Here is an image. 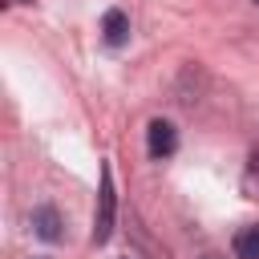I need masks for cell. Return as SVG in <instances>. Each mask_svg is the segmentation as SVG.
Instances as JSON below:
<instances>
[{
  "instance_id": "1",
  "label": "cell",
  "mask_w": 259,
  "mask_h": 259,
  "mask_svg": "<svg viewBox=\"0 0 259 259\" xmlns=\"http://www.w3.org/2000/svg\"><path fill=\"white\" fill-rule=\"evenodd\" d=\"M113 214H117V194H113V170L101 166V190H97V214H93V243H109L113 235Z\"/></svg>"
},
{
  "instance_id": "2",
  "label": "cell",
  "mask_w": 259,
  "mask_h": 259,
  "mask_svg": "<svg viewBox=\"0 0 259 259\" xmlns=\"http://www.w3.org/2000/svg\"><path fill=\"white\" fill-rule=\"evenodd\" d=\"M146 150H150V158H170L174 150H178V130L166 121V117H154L150 125H146Z\"/></svg>"
},
{
  "instance_id": "3",
  "label": "cell",
  "mask_w": 259,
  "mask_h": 259,
  "mask_svg": "<svg viewBox=\"0 0 259 259\" xmlns=\"http://www.w3.org/2000/svg\"><path fill=\"white\" fill-rule=\"evenodd\" d=\"M101 40H105L109 49H121V45L130 40V16H125L121 8H109V12L101 16Z\"/></svg>"
},
{
  "instance_id": "4",
  "label": "cell",
  "mask_w": 259,
  "mask_h": 259,
  "mask_svg": "<svg viewBox=\"0 0 259 259\" xmlns=\"http://www.w3.org/2000/svg\"><path fill=\"white\" fill-rule=\"evenodd\" d=\"M32 231L45 243H57L61 239V214H57V206H36L32 210Z\"/></svg>"
},
{
  "instance_id": "5",
  "label": "cell",
  "mask_w": 259,
  "mask_h": 259,
  "mask_svg": "<svg viewBox=\"0 0 259 259\" xmlns=\"http://www.w3.org/2000/svg\"><path fill=\"white\" fill-rule=\"evenodd\" d=\"M231 247H235V259H259V223H251V227H239Z\"/></svg>"
},
{
  "instance_id": "6",
  "label": "cell",
  "mask_w": 259,
  "mask_h": 259,
  "mask_svg": "<svg viewBox=\"0 0 259 259\" xmlns=\"http://www.w3.org/2000/svg\"><path fill=\"white\" fill-rule=\"evenodd\" d=\"M243 190L251 198H259V150L251 154V166H247V178H243Z\"/></svg>"
},
{
  "instance_id": "7",
  "label": "cell",
  "mask_w": 259,
  "mask_h": 259,
  "mask_svg": "<svg viewBox=\"0 0 259 259\" xmlns=\"http://www.w3.org/2000/svg\"><path fill=\"white\" fill-rule=\"evenodd\" d=\"M202 259H223V255H202Z\"/></svg>"
},
{
  "instance_id": "8",
  "label": "cell",
  "mask_w": 259,
  "mask_h": 259,
  "mask_svg": "<svg viewBox=\"0 0 259 259\" xmlns=\"http://www.w3.org/2000/svg\"><path fill=\"white\" fill-rule=\"evenodd\" d=\"M255 4H259V0H255Z\"/></svg>"
}]
</instances>
